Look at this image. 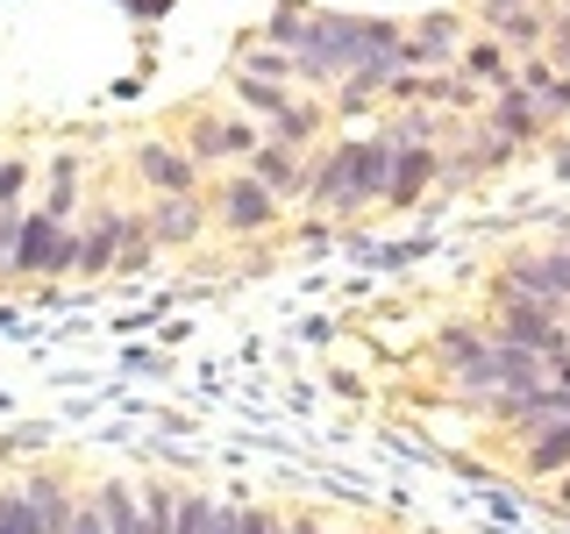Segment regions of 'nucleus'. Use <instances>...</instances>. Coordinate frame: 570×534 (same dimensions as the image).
<instances>
[{
	"mask_svg": "<svg viewBox=\"0 0 570 534\" xmlns=\"http://www.w3.org/2000/svg\"><path fill=\"white\" fill-rule=\"evenodd\" d=\"M400 58H406V71H442V65H456V58H463V22H456V8L421 14V22L406 29Z\"/></svg>",
	"mask_w": 570,
	"mask_h": 534,
	"instance_id": "39448f33",
	"label": "nucleus"
},
{
	"mask_svg": "<svg viewBox=\"0 0 570 534\" xmlns=\"http://www.w3.org/2000/svg\"><path fill=\"white\" fill-rule=\"evenodd\" d=\"M22 492H29V513H36V527H43V534H71L79 492H71V485H58V477H43V471H36Z\"/></svg>",
	"mask_w": 570,
	"mask_h": 534,
	"instance_id": "f8f14e48",
	"label": "nucleus"
},
{
	"mask_svg": "<svg viewBox=\"0 0 570 534\" xmlns=\"http://www.w3.org/2000/svg\"><path fill=\"white\" fill-rule=\"evenodd\" d=\"M307 22H314V8H307V0H285V8H272V22H264V36H257V43L299 50V36H307Z\"/></svg>",
	"mask_w": 570,
	"mask_h": 534,
	"instance_id": "aec40b11",
	"label": "nucleus"
},
{
	"mask_svg": "<svg viewBox=\"0 0 570 534\" xmlns=\"http://www.w3.org/2000/svg\"><path fill=\"white\" fill-rule=\"evenodd\" d=\"M485 129H492V136H507V142H513V150H521V142H534V136H542V129H549V115H542V100H534V93H528V86H521V79H513V86H499V100H492V115H485Z\"/></svg>",
	"mask_w": 570,
	"mask_h": 534,
	"instance_id": "0eeeda50",
	"label": "nucleus"
},
{
	"mask_svg": "<svg viewBox=\"0 0 570 534\" xmlns=\"http://www.w3.org/2000/svg\"><path fill=\"white\" fill-rule=\"evenodd\" d=\"M463 79H478V86H513V58H507V43L499 36H478V43H463Z\"/></svg>",
	"mask_w": 570,
	"mask_h": 534,
	"instance_id": "2eb2a0df",
	"label": "nucleus"
},
{
	"mask_svg": "<svg viewBox=\"0 0 570 534\" xmlns=\"http://www.w3.org/2000/svg\"><path fill=\"white\" fill-rule=\"evenodd\" d=\"M22 178H29V165H14V157H0V207L22 192Z\"/></svg>",
	"mask_w": 570,
	"mask_h": 534,
	"instance_id": "bb28decb",
	"label": "nucleus"
},
{
	"mask_svg": "<svg viewBox=\"0 0 570 534\" xmlns=\"http://www.w3.org/2000/svg\"><path fill=\"white\" fill-rule=\"evenodd\" d=\"M485 349H492V335H478V328H442L435 335V364L450 370V378H463V370H471Z\"/></svg>",
	"mask_w": 570,
	"mask_h": 534,
	"instance_id": "a211bd4d",
	"label": "nucleus"
},
{
	"mask_svg": "<svg viewBox=\"0 0 570 534\" xmlns=\"http://www.w3.org/2000/svg\"><path fill=\"white\" fill-rule=\"evenodd\" d=\"M236 93L257 107V115H278V107H285V86L278 79H249V71H236Z\"/></svg>",
	"mask_w": 570,
	"mask_h": 534,
	"instance_id": "393cba45",
	"label": "nucleus"
},
{
	"mask_svg": "<svg viewBox=\"0 0 570 534\" xmlns=\"http://www.w3.org/2000/svg\"><path fill=\"white\" fill-rule=\"evenodd\" d=\"M121 221H129V214L107 207V214H94V221L79 228V271L86 278H100V271H115V264H121Z\"/></svg>",
	"mask_w": 570,
	"mask_h": 534,
	"instance_id": "9b49d317",
	"label": "nucleus"
},
{
	"mask_svg": "<svg viewBox=\"0 0 570 534\" xmlns=\"http://www.w3.org/2000/svg\"><path fill=\"white\" fill-rule=\"evenodd\" d=\"M214 214H222L228 236H264V228L278 221V192L264 186L257 171H228L222 192H214Z\"/></svg>",
	"mask_w": 570,
	"mask_h": 534,
	"instance_id": "20e7f679",
	"label": "nucleus"
},
{
	"mask_svg": "<svg viewBox=\"0 0 570 534\" xmlns=\"http://www.w3.org/2000/svg\"><path fill=\"white\" fill-rule=\"evenodd\" d=\"M400 43H406L400 22H364V14H321L314 8V22H307L293 58H299V79L307 86H343L350 71H364L371 58H385Z\"/></svg>",
	"mask_w": 570,
	"mask_h": 534,
	"instance_id": "f257e3e1",
	"label": "nucleus"
},
{
	"mask_svg": "<svg viewBox=\"0 0 570 534\" xmlns=\"http://www.w3.org/2000/svg\"><path fill=\"white\" fill-rule=\"evenodd\" d=\"M150 236H157V249H186V243H200V228H207V207H200V192H165L150 214Z\"/></svg>",
	"mask_w": 570,
	"mask_h": 534,
	"instance_id": "6e6552de",
	"label": "nucleus"
},
{
	"mask_svg": "<svg viewBox=\"0 0 570 534\" xmlns=\"http://www.w3.org/2000/svg\"><path fill=\"white\" fill-rule=\"evenodd\" d=\"M549 29H563V36H570V8H557V14H549Z\"/></svg>",
	"mask_w": 570,
	"mask_h": 534,
	"instance_id": "c756f323",
	"label": "nucleus"
},
{
	"mask_svg": "<svg viewBox=\"0 0 570 534\" xmlns=\"http://www.w3.org/2000/svg\"><path fill=\"white\" fill-rule=\"evenodd\" d=\"M392 136H350V142H335L328 157L314 165L307 178V200L321 214H364V207H379L385 200V186H392Z\"/></svg>",
	"mask_w": 570,
	"mask_h": 534,
	"instance_id": "f03ea898",
	"label": "nucleus"
},
{
	"mask_svg": "<svg viewBox=\"0 0 570 534\" xmlns=\"http://www.w3.org/2000/svg\"><path fill=\"white\" fill-rule=\"evenodd\" d=\"M150 249H157L150 221H136V214H129V221H121V264H115V271H136V264L150 257Z\"/></svg>",
	"mask_w": 570,
	"mask_h": 534,
	"instance_id": "5701e85b",
	"label": "nucleus"
},
{
	"mask_svg": "<svg viewBox=\"0 0 570 534\" xmlns=\"http://www.w3.org/2000/svg\"><path fill=\"white\" fill-rule=\"evenodd\" d=\"M485 29L499 36V43H521V50H534V43H549V14L534 8H499V14H485Z\"/></svg>",
	"mask_w": 570,
	"mask_h": 534,
	"instance_id": "dca6fc26",
	"label": "nucleus"
},
{
	"mask_svg": "<svg viewBox=\"0 0 570 534\" xmlns=\"http://www.w3.org/2000/svg\"><path fill=\"white\" fill-rule=\"evenodd\" d=\"M171 8V0H136V14H165Z\"/></svg>",
	"mask_w": 570,
	"mask_h": 534,
	"instance_id": "c85d7f7f",
	"label": "nucleus"
},
{
	"mask_svg": "<svg viewBox=\"0 0 570 534\" xmlns=\"http://www.w3.org/2000/svg\"><path fill=\"white\" fill-rule=\"evenodd\" d=\"M492 293H521V299H549L557 314H570V243H549V249H521L507 257Z\"/></svg>",
	"mask_w": 570,
	"mask_h": 534,
	"instance_id": "7ed1b4c3",
	"label": "nucleus"
},
{
	"mask_svg": "<svg viewBox=\"0 0 570 534\" xmlns=\"http://www.w3.org/2000/svg\"><path fill=\"white\" fill-rule=\"evenodd\" d=\"M171 534H214V498L178 492V527H171Z\"/></svg>",
	"mask_w": 570,
	"mask_h": 534,
	"instance_id": "b1692460",
	"label": "nucleus"
},
{
	"mask_svg": "<svg viewBox=\"0 0 570 534\" xmlns=\"http://www.w3.org/2000/svg\"><path fill=\"white\" fill-rule=\"evenodd\" d=\"M43 207L58 214V221H71V207H79V157H58V165H50V192H43Z\"/></svg>",
	"mask_w": 570,
	"mask_h": 534,
	"instance_id": "4be33fe9",
	"label": "nucleus"
},
{
	"mask_svg": "<svg viewBox=\"0 0 570 534\" xmlns=\"http://www.w3.org/2000/svg\"><path fill=\"white\" fill-rule=\"evenodd\" d=\"M499 8H528V0H485V14H499Z\"/></svg>",
	"mask_w": 570,
	"mask_h": 534,
	"instance_id": "7c9ffc66",
	"label": "nucleus"
},
{
	"mask_svg": "<svg viewBox=\"0 0 570 534\" xmlns=\"http://www.w3.org/2000/svg\"><path fill=\"white\" fill-rule=\"evenodd\" d=\"M14 243H22V214L0 207V271H14Z\"/></svg>",
	"mask_w": 570,
	"mask_h": 534,
	"instance_id": "a878e982",
	"label": "nucleus"
},
{
	"mask_svg": "<svg viewBox=\"0 0 570 534\" xmlns=\"http://www.w3.org/2000/svg\"><path fill=\"white\" fill-rule=\"evenodd\" d=\"M243 71H249V79L293 86V79H299V58H293V50H278V43H249V50H243Z\"/></svg>",
	"mask_w": 570,
	"mask_h": 534,
	"instance_id": "412c9836",
	"label": "nucleus"
},
{
	"mask_svg": "<svg viewBox=\"0 0 570 534\" xmlns=\"http://www.w3.org/2000/svg\"><path fill=\"white\" fill-rule=\"evenodd\" d=\"M549 485H557V498H563V513H570V471H563V477H549Z\"/></svg>",
	"mask_w": 570,
	"mask_h": 534,
	"instance_id": "cd10ccee",
	"label": "nucleus"
},
{
	"mask_svg": "<svg viewBox=\"0 0 570 534\" xmlns=\"http://www.w3.org/2000/svg\"><path fill=\"white\" fill-rule=\"evenodd\" d=\"M428 186H435V150H400V157H392V186H385V207H414Z\"/></svg>",
	"mask_w": 570,
	"mask_h": 534,
	"instance_id": "ddd939ff",
	"label": "nucleus"
},
{
	"mask_svg": "<svg viewBox=\"0 0 570 534\" xmlns=\"http://www.w3.org/2000/svg\"><path fill=\"white\" fill-rule=\"evenodd\" d=\"M321 121H328V115H321L314 100H285L278 115L264 121V142H285V150H299V142H307V136L321 129Z\"/></svg>",
	"mask_w": 570,
	"mask_h": 534,
	"instance_id": "f3484780",
	"label": "nucleus"
},
{
	"mask_svg": "<svg viewBox=\"0 0 570 534\" xmlns=\"http://www.w3.org/2000/svg\"><path fill=\"white\" fill-rule=\"evenodd\" d=\"M521 471H528V477H563V471H570V414H563V421H549L542 435H528Z\"/></svg>",
	"mask_w": 570,
	"mask_h": 534,
	"instance_id": "4468645a",
	"label": "nucleus"
},
{
	"mask_svg": "<svg viewBox=\"0 0 570 534\" xmlns=\"http://www.w3.org/2000/svg\"><path fill=\"white\" fill-rule=\"evenodd\" d=\"M385 136H392V150H435V136H442V107H428V100H421V107H406V115L392 121Z\"/></svg>",
	"mask_w": 570,
	"mask_h": 534,
	"instance_id": "6ab92c4d",
	"label": "nucleus"
},
{
	"mask_svg": "<svg viewBox=\"0 0 570 534\" xmlns=\"http://www.w3.org/2000/svg\"><path fill=\"white\" fill-rule=\"evenodd\" d=\"M136 178L165 200V192H200V165L193 150H171V142H136Z\"/></svg>",
	"mask_w": 570,
	"mask_h": 534,
	"instance_id": "423d86ee",
	"label": "nucleus"
},
{
	"mask_svg": "<svg viewBox=\"0 0 570 534\" xmlns=\"http://www.w3.org/2000/svg\"><path fill=\"white\" fill-rule=\"evenodd\" d=\"M249 171H257L278 200H307V178H314V165H299V150H285V142H257Z\"/></svg>",
	"mask_w": 570,
	"mask_h": 534,
	"instance_id": "9d476101",
	"label": "nucleus"
},
{
	"mask_svg": "<svg viewBox=\"0 0 570 534\" xmlns=\"http://www.w3.org/2000/svg\"><path fill=\"white\" fill-rule=\"evenodd\" d=\"M257 129L249 121H214V115H193V136H186V150H193V165H214V157H257Z\"/></svg>",
	"mask_w": 570,
	"mask_h": 534,
	"instance_id": "1a4fd4ad",
	"label": "nucleus"
}]
</instances>
